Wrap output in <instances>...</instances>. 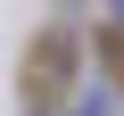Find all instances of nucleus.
<instances>
[{"label": "nucleus", "mask_w": 124, "mask_h": 116, "mask_svg": "<svg viewBox=\"0 0 124 116\" xmlns=\"http://www.w3.org/2000/svg\"><path fill=\"white\" fill-rule=\"evenodd\" d=\"M66 33H41V50H25V91H41V99H58L66 91Z\"/></svg>", "instance_id": "nucleus-1"}, {"label": "nucleus", "mask_w": 124, "mask_h": 116, "mask_svg": "<svg viewBox=\"0 0 124 116\" xmlns=\"http://www.w3.org/2000/svg\"><path fill=\"white\" fill-rule=\"evenodd\" d=\"M99 50H108V66H116V83H124V25H108V33H99Z\"/></svg>", "instance_id": "nucleus-2"}]
</instances>
